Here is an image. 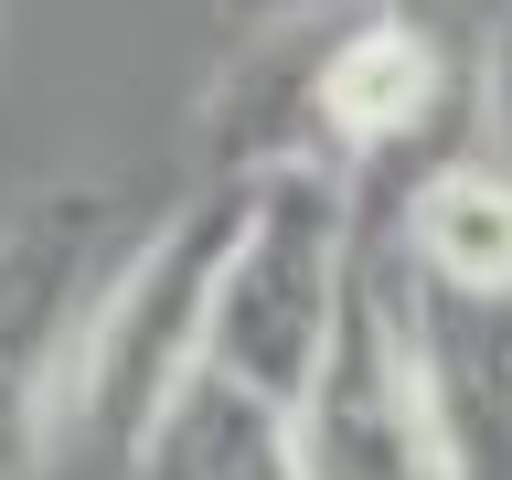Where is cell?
<instances>
[{
	"label": "cell",
	"instance_id": "obj_1",
	"mask_svg": "<svg viewBox=\"0 0 512 480\" xmlns=\"http://www.w3.org/2000/svg\"><path fill=\"white\" fill-rule=\"evenodd\" d=\"M150 224L107 182H43L0 214V480H43L75 438L96 320L139 267Z\"/></svg>",
	"mask_w": 512,
	"mask_h": 480
},
{
	"label": "cell",
	"instance_id": "obj_6",
	"mask_svg": "<svg viewBox=\"0 0 512 480\" xmlns=\"http://www.w3.org/2000/svg\"><path fill=\"white\" fill-rule=\"evenodd\" d=\"M118 470L128 480H310V459H299V416L278 395L192 363Z\"/></svg>",
	"mask_w": 512,
	"mask_h": 480
},
{
	"label": "cell",
	"instance_id": "obj_4",
	"mask_svg": "<svg viewBox=\"0 0 512 480\" xmlns=\"http://www.w3.org/2000/svg\"><path fill=\"white\" fill-rule=\"evenodd\" d=\"M299 459H310V480H448L427 374L406 342V278H395V246L374 214H363V267H352L331 363L299 395Z\"/></svg>",
	"mask_w": 512,
	"mask_h": 480
},
{
	"label": "cell",
	"instance_id": "obj_8",
	"mask_svg": "<svg viewBox=\"0 0 512 480\" xmlns=\"http://www.w3.org/2000/svg\"><path fill=\"white\" fill-rule=\"evenodd\" d=\"M480 118H491V150L512 160V0H502V22L480 32Z\"/></svg>",
	"mask_w": 512,
	"mask_h": 480
},
{
	"label": "cell",
	"instance_id": "obj_7",
	"mask_svg": "<svg viewBox=\"0 0 512 480\" xmlns=\"http://www.w3.org/2000/svg\"><path fill=\"white\" fill-rule=\"evenodd\" d=\"M363 214L395 235L416 278L438 288H512V160L502 150H459L406 192H363Z\"/></svg>",
	"mask_w": 512,
	"mask_h": 480
},
{
	"label": "cell",
	"instance_id": "obj_2",
	"mask_svg": "<svg viewBox=\"0 0 512 480\" xmlns=\"http://www.w3.org/2000/svg\"><path fill=\"white\" fill-rule=\"evenodd\" d=\"M352 267H363V192L352 182H331V171L246 182V214H235V246H224V278H214L203 363L299 416V395L331 363Z\"/></svg>",
	"mask_w": 512,
	"mask_h": 480
},
{
	"label": "cell",
	"instance_id": "obj_5",
	"mask_svg": "<svg viewBox=\"0 0 512 480\" xmlns=\"http://www.w3.org/2000/svg\"><path fill=\"white\" fill-rule=\"evenodd\" d=\"M395 278H406V342L427 374L448 480H512V288H438L406 256H395Z\"/></svg>",
	"mask_w": 512,
	"mask_h": 480
},
{
	"label": "cell",
	"instance_id": "obj_3",
	"mask_svg": "<svg viewBox=\"0 0 512 480\" xmlns=\"http://www.w3.org/2000/svg\"><path fill=\"white\" fill-rule=\"evenodd\" d=\"M235 214H246V182H203V192H182V203L150 224V246H139V267L118 278V299L96 320V352H86V395H75V438L86 448H118L128 459L139 427L171 406V384L203 363Z\"/></svg>",
	"mask_w": 512,
	"mask_h": 480
}]
</instances>
